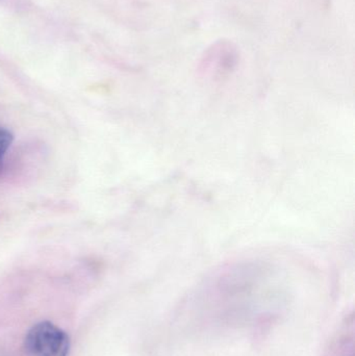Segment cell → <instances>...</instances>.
<instances>
[{
	"label": "cell",
	"mask_w": 355,
	"mask_h": 356,
	"mask_svg": "<svg viewBox=\"0 0 355 356\" xmlns=\"http://www.w3.org/2000/svg\"><path fill=\"white\" fill-rule=\"evenodd\" d=\"M25 348L31 356H68L70 339L51 322H40L27 332Z\"/></svg>",
	"instance_id": "6da1fadb"
},
{
	"label": "cell",
	"mask_w": 355,
	"mask_h": 356,
	"mask_svg": "<svg viewBox=\"0 0 355 356\" xmlns=\"http://www.w3.org/2000/svg\"><path fill=\"white\" fill-rule=\"evenodd\" d=\"M13 140H14V137H13L12 133L8 129L0 127V171L3 167L4 158L12 145Z\"/></svg>",
	"instance_id": "7a4b0ae2"
}]
</instances>
